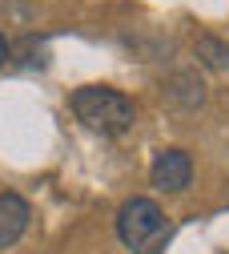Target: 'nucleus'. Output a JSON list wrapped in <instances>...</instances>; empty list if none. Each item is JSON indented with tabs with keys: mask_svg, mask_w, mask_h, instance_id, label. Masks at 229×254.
<instances>
[{
	"mask_svg": "<svg viewBox=\"0 0 229 254\" xmlns=\"http://www.w3.org/2000/svg\"><path fill=\"white\" fill-rule=\"evenodd\" d=\"M77 121L92 133H105V137H121L133 129L137 121V105L125 97L121 89H109V85H85L69 97Z\"/></svg>",
	"mask_w": 229,
	"mask_h": 254,
	"instance_id": "obj_1",
	"label": "nucleus"
},
{
	"mask_svg": "<svg viewBox=\"0 0 229 254\" xmlns=\"http://www.w3.org/2000/svg\"><path fill=\"white\" fill-rule=\"evenodd\" d=\"M117 238L133 254H157L169 242V222L153 198H129L117 210Z\"/></svg>",
	"mask_w": 229,
	"mask_h": 254,
	"instance_id": "obj_2",
	"label": "nucleus"
},
{
	"mask_svg": "<svg viewBox=\"0 0 229 254\" xmlns=\"http://www.w3.org/2000/svg\"><path fill=\"white\" fill-rule=\"evenodd\" d=\"M149 178H153L157 190H165V194H181V190H189V182H193V157L185 149H161L153 157Z\"/></svg>",
	"mask_w": 229,
	"mask_h": 254,
	"instance_id": "obj_3",
	"label": "nucleus"
},
{
	"mask_svg": "<svg viewBox=\"0 0 229 254\" xmlns=\"http://www.w3.org/2000/svg\"><path fill=\"white\" fill-rule=\"evenodd\" d=\"M28 218H32L28 202L20 194H12V190H4V194H0V250L20 242V234L28 230Z\"/></svg>",
	"mask_w": 229,
	"mask_h": 254,
	"instance_id": "obj_4",
	"label": "nucleus"
},
{
	"mask_svg": "<svg viewBox=\"0 0 229 254\" xmlns=\"http://www.w3.org/2000/svg\"><path fill=\"white\" fill-rule=\"evenodd\" d=\"M193 53H197V61L205 69H229V41L213 37V33H197V41H193Z\"/></svg>",
	"mask_w": 229,
	"mask_h": 254,
	"instance_id": "obj_5",
	"label": "nucleus"
},
{
	"mask_svg": "<svg viewBox=\"0 0 229 254\" xmlns=\"http://www.w3.org/2000/svg\"><path fill=\"white\" fill-rule=\"evenodd\" d=\"M165 89H169V97H173L177 105H185V109H197V105L205 101V85H201L197 73H177Z\"/></svg>",
	"mask_w": 229,
	"mask_h": 254,
	"instance_id": "obj_6",
	"label": "nucleus"
},
{
	"mask_svg": "<svg viewBox=\"0 0 229 254\" xmlns=\"http://www.w3.org/2000/svg\"><path fill=\"white\" fill-rule=\"evenodd\" d=\"M8 57H12V45H8V37H4V33H0V65H4Z\"/></svg>",
	"mask_w": 229,
	"mask_h": 254,
	"instance_id": "obj_7",
	"label": "nucleus"
}]
</instances>
